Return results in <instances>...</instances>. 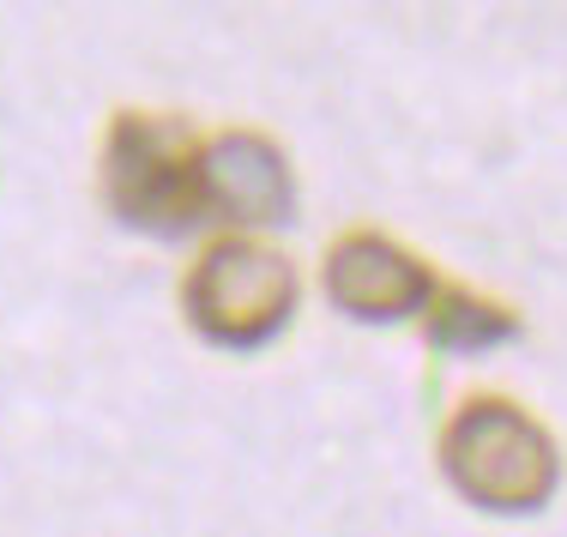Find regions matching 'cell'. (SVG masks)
Wrapping results in <instances>:
<instances>
[{"instance_id":"obj_1","label":"cell","mask_w":567,"mask_h":537,"mask_svg":"<svg viewBox=\"0 0 567 537\" xmlns=\"http://www.w3.org/2000/svg\"><path fill=\"white\" fill-rule=\"evenodd\" d=\"M441 472L483 514H537L561 483V447L525 405L477 393L441 428Z\"/></svg>"},{"instance_id":"obj_2","label":"cell","mask_w":567,"mask_h":537,"mask_svg":"<svg viewBox=\"0 0 567 537\" xmlns=\"http://www.w3.org/2000/svg\"><path fill=\"white\" fill-rule=\"evenodd\" d=\"M103 199L127 230L145 236H182L206 224V140L175 115L121 110L103 140Z\"/></svg>"},{"instance_id":"obj_3","label":"cell","mask_w":567,"mask_h":537,"mask_svg":"<svg viewBox=\"0 0 567 537\" xmlns=\"http://www.w3.org/2000/svg\"><path fill=\"white\" fill-rule=\"evenodd\" d=\"M296 297H302L296 266L278 248H260L248 236L212 241L182 285L187 327L206 344H218V351H260V344H272L290 327Z\"/></svg>"},{"instance_id":"obj_4","label":"cell","mask_w":567,"mask_h":537,"mask_svg":"<svg viewBox=\"0 0 567 537\" xmlns=\"http://www.w3.org/2000/svg\"><path fill=\"white\" fill-rule=\"evenodd\" d=\"M441 278L416 260L404 241L381 230H350L327 248V297L332 308H344L350 320H411L435 302Z\"/></svg>"},{"instance_id":"obj_5","label":"cell","mask_w":567,"mask_h":537,"mask_svg":"<svg viewBox=\"0 0 567 537\" xmlns=\"http://www.w3.org/2000/svg\"><path fill=\"white\" fill-rule=\"evenodd\" d=\"M206 199H212V218L284 224L296 206V176L272 140L218 133V140H206Z\"/></svg>"},{"instance_id":"obj_6","label":"cell","mask_w":567,"mask_h":537,"mask_svg":"<svg viewBox=\"0 0 567 537\" xmlns=\"http://www.w3.org/2000/svg\"><path fill=\"white\" fill-rule=\"evenodd\" d=\"M423 332L435 351L471 357V351H495V344L519 339V314L495 297H477L465 285H441L435 302L423 308Z\"/></svg>"}]
</instances>
